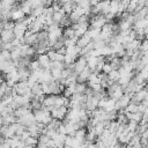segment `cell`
<instances>
[{"label":"cell","mask_w":148,"mask_h":148,"mask_svg":"<svg viewBox=\"0 0 148 148\" xmlns=\"http://www.w3.org/2000/svg\"><path fill=\"white\" fill-rule=\"evenodd\" d=\"M133 94V92H132ZM132 94H128V92H125L121 97H119L117 101H116V110L119 111V110H124L130 103H131V95Z\"/></svg>","instance_id":"cell-1"},{"label":"cell","mask_w":148,"mask_h":148,"mask_svg":"<svg viewBox=\"0 0 148 148\" xmlns=\"http://www.w3.org/2000/svg\"><path fill=\"white\" fill-rule=\"evenodd\" d=\"M67 111H68V108L65 106V105H61V106H58V108H53L51 110V116L52 118L54 119H59V120H62L65 119L66 114H67Z\"/></svg>","instance_id":"cell-2"},{"label":"cell","mask_w":148,"mask_h":148,"mask_svg":"<svg viewBox=\"0 0 148 148\" xmlns=\"http://www.w3.org/2000/svg\"><path fill=\"white\" fill-rule=\"evenodd\" d=\"M18 123L23 124V125L27 126V127H28L29 125L36 123V118H35L34 112H32V111H29L28 113H25V114H23L22 117H20V118H18Z\"/></svg>","instance_id":"cell-3"},{"label":"cell","mask_w":148,"mask_h":148,"mask_svg":"<svg viewBox=\"0 0 148 148\" xmlns=\"http://www.w3.org/2000/svg\"><path fill=\"white\" fill-rule=\"evenodd\" d=\"M36 59L39 61L40 64V67H43L44 69H51V66H50V58L47 56V53H42V54H36Z\"/></svg>","instance_id":"cell-4"},{"label":"cell","mask_w":148,"mask_h":148,"mask_svg":"<svg viewBox=\"0 0 148 148\" xmlns=\"http://www.w3.org/2000/svg\"><path fill=\"white\" fill-rule=\"evenodd\" d=\"M0 37L2 39L3 43H8V42H12L14 38H15V34H14V30H8V29H3L0 34Z\"/></svg>","instance_id":"cell-5"},{"label":"cell","mask_w":148,"mask_h":148,"mask_svg":"<svg viewBox=\"0 0 148 148\" xmlns=\"http://www.w3.org/2000/svg\"><path fill=\"white\" fill-rule=\"evenodd\" d=\"M92 39H91V37L86 32L83 36H81V37H79L77 38V42H76V45L77 46H80V47H84L88 43H90Z\"/></svg>","instance_id":"cell-6"},{"label":"cell","mask_w":148,"mask_h":148,"mask_svg":"<svg viewBox=\"0 0 148 148\" xmlns=\"http://www.w3.org/2000/svg\"><path fill=\"white\" fill-rule=\"evenodd\" d=\"M27 130L30 132V135H32V136L38 138V136H39V134H40V128L38 127L37 123H34V124L29 125V126L27 127Z\"/></svg>","instance_id":"cell-7"},{"label":"cell","mask_w":148,"mask_h":148,"mask_svg":"<svg viewBox=\"0 0 148 148\" xmlns=\"http://www.w3.org/2000/svg\"><path fill=\"white\" fill-rule=\"evenodd\" d=\"M118 27H119V31L128 30V29H132L133 23H132V22H130L127 18H121V20H120V22H119V24H118Z\"/></svg>","instance_id":"cell-8"},{"label":"cell","mask_w":148,"mask_h":148,"mask_svg":"<svg viewBox=\"0 0 148 148\" xmlns=\"http://www.w3.org/2000/svg\"><path fill=\"white\" fill-rule=\"evenodd\" d=\"M29 111H32V110H30L28 106H25V105H22V106H17L15 110H14V114L17 117V118H20V117H22L23 114H25V113H28Z\"/></svg>","instance_id":"cell-9"},{"label":"cell","mask_w":148,"mask_h":148,"mask_svg":"<svg viewBox=\"0 0 148 148\" xmlns=\"http://www.w3.org/2000/svg\"><path fill=\"white\" fill-rule=\"evenodd\" d=\"M87 128L86 127H81V128H79V130H76V132H75V138L77 139V140H80L81 142H83V141H86V135H87Z\"/></svg>","instance_id":"cell-10"},{"label":"cell","mask_w":148,"mask_h":148,"mask_svg":"<svg viewBox=\"0 0 148 148\" xmlns=\"http://www.w3.org/2000/svg\"><path fill=\"white\" fill-rule=\"evenodd\" d=\"M37 42H38V35H37V32H34L30 36L24 37V43H27L29 45H35Z\"/></svg>","instance_id":"cell-11"},{"label":"cell","mask_w":148,"mask_h":148,"mask_svg":"<svg viewBox=\"0 0 148 148\" xmlns=\"http://www.w3.org/2000/svg\"><path fill=\"white\" fill-rule=\"evenodd\" d=\"M116 101H117V99H114V98H112V97H109L108 101H106V103H105L104 110H105L106 112H109V111H111V110H116V109H114V108H116Z\"/></svg>","instance_id":"cell-12"},{"label":"cell","mask_w":148,"mask_h":148,"mask_svg":"<svg viewBox=\"0 0 148 148\" xmlns=\"http://www.w3.org/2000/svg\"><path fill=\"white\" fill-rule=\"evenodd\" d=\"M108 76H109V80H110V81H112V82H118V80H119V77H120V72H119V69H112V71L108 74Z\"/></svg>","instance_id":"cell-13"},{"label":"cell","mask_w":148,"mask_h":148,"mask_svg":"<svg viewBox=\"0 0 148 148\" xmlns=\"http://www.w3.org/2000/svg\"><path fill=\"white\" fill-rule=\"evenodd\" d=\"M24 142H25V146H27V147H35V146H37V143H38V138L30 135L28 139L24 140Z\"/></svg>","instance_id":"cell-14"},{"label":"cell","mask_w":148,"mask_h":148,"mask_svg":"<svg viewBox=\"0 0 148 148\" xmlns=\"http://www.w3.org/2000/svg\"><path fill=\"white\" fill-rule=\"evenodd\" d=\"M62 69L61 68H57V67H52L51 68V74H52L53 80H60L61 79V72H62Z\"/></svg>","instance_id":"cell-15"},{"label":"cell","mask_w":148,"mask_h":148,"mask_svg":"<svg viewBox=\"0 0 148 148\" xmlns=\"http://www.w3.org/2000/svg\"><path fill=\"white\" fill-rule=\"evenodd\" d=\"M75 6H76V3H74V2H72V1H69V2L64 3V5H62V8H64L65 13L69 15V14L73 12V9H74V7H75Z\"/></svg>","instance_id":"cell-16"},{"label":"cell","mask_w":148,"mask_h":148,"mask_svg":"<svg viewBox=\"0 0 148 148\" xmlns=\"http://www.w3.org/2000/svg\"><path fill=\"white\" fill-rule=\"evenodd\" d=\"M62 36H64L65 38L73 37V36H75V30L72 28V25H71V27H66V28L64 29V31H62Z\"/></svg>","instance_id":"cell-17"},{"label":"cell","mask_w":148,"mask_h":148,"mask_svg":"<svg viewBox=\"0 0 148 148\" xmlns=\"http://www.w3.org/2000/svg\"><path fill=\"white\" fill-rule=\"evenodd\" d=\"M87 87H88V86H87L84 82H76V83H75V92L84 94Z\"/></svg>","instance_id":"cell-18"},{"label":"cell","mask_w":148,"mask_h":148,"mask_svg":"<svg viewBox=\"0 0 148 148\" xmlns=\"http://www.w3.org/2000/svg\"><path fill=\"white\" fill-rule=\"evenodd\" d=\"M0 57H1L2 60H12V56H10V51L9 50L1 49L0 50Z\"/></svg>","instance_id":"cell-19"},{"label":"cell","mask_w":148,"mask_h":148,"mask_svg":"<svg viewBox=\"0 0 148 148\" xmlns=\"http://www.w3.org/2000/svg\"><path fill=\"white\" fill-rule=\"evenodd\" d=\"M42 14H44V6H39V7L34 8L30 15H32V16H35V17H38V16L42 15Z\"/></svg>","instance_id":"cell-20"},{"label":"cell","mask_w":148,"mask_h":148,"mask_svg":"<svg viewBox=\"0 0 148 148\" xmlns=\"http://www.w3.org/2000/svg\"><path fill=\"white\" fill-rule=\"evenodd\" d=\"M138 125H139V123H138V121H134V120H128L127 124H126L127 130H128V131H132V132H135V131H136Z\"/></svg>","instance_id":"cell-21"},{"label":"cell","mask_w":148,"mask_h":148,"mask_svg":"<svg viewBox=\"0 0 148 148\" xmlns=\"http://www.w3.org/2000/svg\"><path fill=\"white\" fill-rule=\"evenodd\" d=\"M3 22V29H8V30H13L15 27V21L13 20H7V21H2Z\"/></svg>","instance_id":"cell-22"},{"label":"cell","mask_w":148,"mask_h":148,"mask_svg":"<svg viewBox=\"0 0 148 148\" xmlns=\"http://www.w3.org/2000/svg\"><path fill=\"white\" fill-rule=\"evenodd\" d=\"M39 67H40V64H39V61H38L37 59H34V60H31V61H30V64H29V68H30L31 71L38 69Z\"/></svg>","instance_id":"cell-23"},{"label":"cell","mask_w":148,"mask_h":148,"mask_svg":"<svg viewBox=\"0 0 148 148\" xmlns=\"http://www.w3.org/2000/svg\"><path fill=\"white\" fill-rule=\"evenodd\" d=\"M112 69H113V68H112V66H111V62L105 61V62H104V65H103L102 72H103V73H105V74H109V73H110Z\"/></svg>","instance_id":"cell-24"},{"label":"cell","mask_w":148,"mask_h":148,"mask_svg":"<svg viewBox=\"0 0 148 148\" xmlns=\"http://www.w3.org/2000/svg\"><path fill=\"white\" fill-rule=\"evenodd\" d=\"M142 53H145V52H147L148 51V39L147 38H145V39H142L141 40V45H140V49H139Z\"/></svg>","instance_id":"cell-25"},{"label":"cell","mask_w":148,"mask_h":148,"mask_svg":"<svg viewBox=\"0 0 148 148\" xmlns=\"http://www.w3.org/2000/svg\"><path fill=\"white\" fill-rule=\"evenodd\" d=\"M76 5H79V6L83 7V8H88V7L91 6V5H90V0H79V1L76 2Z\"/></svg>","instance_id":"cell-26"},{"label":"cell","mask_w":148,"mask_h":148,"mask_svg":"<svg viewBox=\"0 0 148 148\" xmlns=\"http://www.w3.org/2000/svg\"><path fill=\"white\" fill-rule=\"evenodd\" d=\"M29 136H30V132H29L27 128H25V130H24V131L21 133V135H20V138H21L22 140H25V139H28Z\"/></svg>","instance_id":"cell-27"},{"label":"cell","mask_w":148,"mask_h":148,"mask_svg":"<svg viewBox=\"0 0 148 148\" xmlns=\"http://www.w3.org/2000/svg\"><path fill=\"white\" fill-rule=\"evenodd\" d=\"M69 1H71V0H60L59 2H60V3H61V6H62L64 3H66V2H69Z\"/></svg>","instance_id":"cell-28"},{"label":"cell","mask_w":148,"mask_h":148,"mask_svg":"<svg viewBox=\"0 0 148 148\" xmlns=\"http://www.w3.org/2000/svg\"><path fill=\"white\" fill-rule=\"evenodd\" d=\"M2 30H3V22L1 21V22H0V34H1Z\"/></svg>","instance_id":"cell-29"},{"label":"cell","mask_w":148,"mask_h":148,"mask_svg":"<svg viewBox=\"0 0 148 148\" xmlns=\"http://www.w3.org/2000/svg\"><path fill=\"white\" fill-rule=\"evenodd\" d=\"M60 0H53V2H59Z\"/></svg>","instance_id":"cell-30"},{"label":"cell","mask_w":148,"mask_h":148,"mask_svg":"<svg viewBox=\"0 0 148 148\" xmlns=\"http://www.w3.org/2000/svg\"><path fill=\"white\" fill-rule=\"evenodd\" d=\"M146 84H147V86H148V80H147V82H146Z\"/></svg>","instance_id":"cell-31"},{"label":"cell","mask_w":148,"mask_h":148,"mask_svg":"<svg viewBox=\"0 0 148 148\" xmlns=\"http://www.w3.org/2000/svg\"><path fill=\"white\" fill-rule=\"evenodd\" d=\"M0 102H1V98H0Z\"/></svg>","instance_id":"cell-32"}]
</instances>
